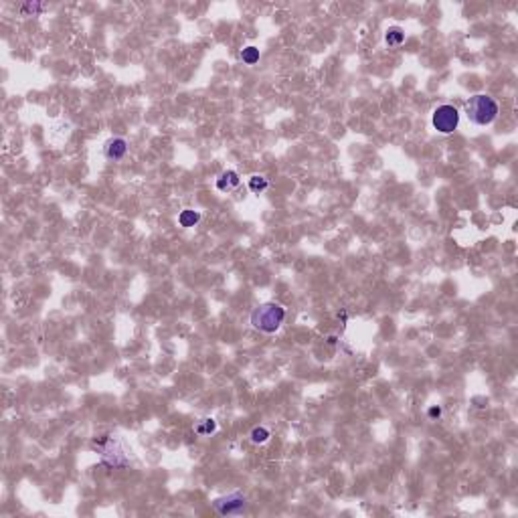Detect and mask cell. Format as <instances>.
I'll return each instance as SVG.
<instances>
[{"label":"cell","instance_id":"1","mask_svg":"<svg viewBox=\"0 0 518 518\" xmlns=\"http://www.w3.org/2000/svg\"><path fill=\"white\" fill-rule=\"evenodd\" d=\"M284 318H286V310L276 302H267L257 306L251 312V326L263 334H274L284 324Z\"/></svg>","mask_w":518,"mask_h":518},{"label":"cell","instance_id":"3","mask_svg":"<svg viewBox=\"0 0 518 518\" xmlns=\"http://www.w3.org/2000/svg\"><path fill=\"white\" fill-rule=\"evenodd\" d=\"M431 121H433V128L439 134H452L460 124V112L454 106H448V104L439 106V108H435Z\"/></svg>","mask_w":518,"mask_h":518},{"label":"cell","instance_id":"13","mask_svg":"<svg viewBox=\"0 0 518 518\" xmlns=\"http://www.w3.org/2000/svg\"><path fill=\"white\" fill-rule=\"evenodd\" d=\"M441 415V409L439 407H431L429 409V417H439Z\"/></svg>","mask_w":518,"mask_h":518},{"label":"cell","instance_id":"8","mask_svg":"<svg viewBox=\"0 0 518 518\" xmlns=\"http://www.w3.org/2000/svg\"><path fill=\"white\" fill-rule=\"evenodd\" d=\"M405 41V31L401 27H391L389 31H387V35H385V43L389 45V47H397V45H401Z\"/></svg>","mask_w":518,"mask_h":518},{"label":"cell","instance_id":"5","mask_svg":"<svg viewBox=\"0 0 518 518\" xmlns=\"http://www.w3.org/2000/svg\"><path fill=\"white\" fill-rule=\"evenodd\" d=\"M126 154H128V142L124 138H110L104 144V156L108 160H112V162L121 160Z\"/></svg>","mask_w":518,"mask_h":518},{"label":"cell","instance_id":"4","mask_svg":"<svg viewBox=\"0 0 518 518\" xmlns=\"http://www.w3.org/2000/svg\"><path fill=\"white\" fill-rule=\"evenodd\" d=\"M213 506L219 514H237L239 510L245 508V498L235 492V494H229L225 498H217Z\"/></svg>","mask_w":518,"mask_h":518},{"label":"cell","instance_id":"6","mask_svg":"<svg viewBox=\"0 0 518 518\" xmlns=\"http://www.w3.org/2000/svg\"><path fill=\"white\" fill-rule=\"evenodd\" d=\"M239 174L235 172V170H227V172L221 174V178L217 180V188L219 190H231V188H235V186H239Z\"/></svg>","mask_w":518,"mask_h":518},{"label":"cell","instance_id":"12","mask_svg":"<svg viewBox=\"0 0 518 518\" xmlns=\"http://www.w3.org/2000/svg\"><path fill=\"white\" fill-rule=\"evenodd\" d=\"M251 441L255 443V446H261V443H265L267 439H269V429H265V427H255L253 431H251Z\"/></svg>","mask_w":518,"mask_h":518},{"label":"cell","instance_id":"10","mask_svg":"<svg viewBox=\"0 0 518 518\" xmlns=\"http://www.w3.org/2000/svg\"><path fill=\"white\" fill-rule=\"evenodd\" d=\"M267 186H269L267 178H263V176H259V174H253V176L249 178V188H251V192H261V190H265Z\"/></svg>","mask_w":518,"mask_h":518},{"label":"cell","instance_id":"2","mask_svg":"<svg viewBox=\"0 0 518 518\" xmlns=\"http://www.w3.org/2000/svg\"><path fill=\"white\" fill-rule=\"evenodd\" d=\"M465 115L472 124L476 126H488L496 119L498 115V104L494 97L486 95V93H478V95H472L467 102H465Z\"/></svg>","mask_w":518,"mask_h":518},{"label":"cell","instance_id":"9","mask_svg":"<svg viewBox=\"0 0 518 518\" xmlns=\"http://www.w3.org/2000/svg\"><path fill=\"white\" fill-rule=\"evenodd\" d=\"M215 429H217L215 419H201V421L194 425V431H196L199 435H211Z\"/></svg>","mask_w":518,"mask_h":518},{"label":"cell","instance_id":"11","mask_svg":"<svg viewBox=\"0 0 518 518\" xmlns=\"http://www.w3.org/2000/svg\"><path fill=\"white\" fill-rule=\"evenodd\" d=\"M241 61L243 63H247V65H253V63H257L259 61V49L257 47H245L243 51H241Z\"/></svg>","mask_w":518,"mask_h":518},{"label":"cell","instance_id":"7","mask_svg":"<svg viewBox=\"0 0 518 518\" xmlns=\"http://www.w3.org/2000/svg\"><path fill=\"white\" fill-rule=\"evenodd\" d=\"M199 221H201V213H199V211H192V209H184V211L178 215V223H180L182 227H194Z\"/></svg>","mask_w":518,"mask_h":518}]
</instances>
